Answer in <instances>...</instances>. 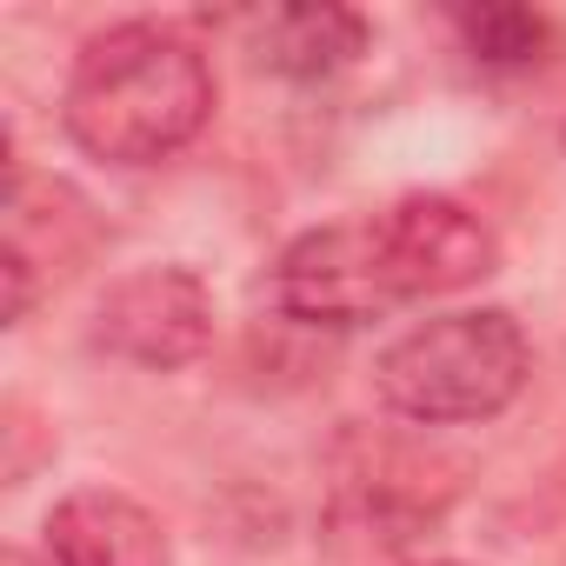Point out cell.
I'll return each mask as SVG.
<instances>
[{"label":"cell","mask_w":566,"mask_h":566,"mask_svg":"<svg viewBox=\"0 0 566 566\" xmlns=\"http://www.w3.org/2000/svg\"><path fill=\"white\" fill-rule=\"evenodd\" d=\"M61 120L67 140L94 160L154 167L213 120V67L180 28L160 21L107 28L74 54Z\"/></svg>","instance_id":"1"},{"label":"cell","mask_w":566,"mask_h":566,"mask_svg":"<svg viewBox=\"0 0 566 566\" xmlns=\"http://www.w3.org/2000/svg\"><path fill=\"white\" fill-rule=\"evenodd\" d=\"M526 374H533V347L520 321L506 307H467V314L407 327L380 354L374 387L413 427H473L506 413Z\"/></svg>","instance_id":"2"},{"label":"cell","mask_w":566,"mask_h":566,"mask_svg":"<svg viewBox=\"0 0 566 566\" xmlns=\"http://www.w3.org/2000/svg\"><path fill=\"white\" fill-rule=\"evenodd\" d=\"M407 301L413 294L400 280V260H394V240H387L380 213L307 227L273 260V307L287 321H301V327L354 334V327L387 321Z\"/></svg>","instance_id":"3"},{"label":"cell","mask_w":566,"mask_h":566,"mask_svg":"<svg viewBox=\"0 0 566 566\" xmlns=\"http://www.w3.org/2000/svg\"><path fill=\"white\" fill-rule=\"evenodd\" d=\"M94 340L147 374H174L213 340V294L193 266H134L94 307Z\"/></svg>","instance_id":"4"},{"label":"cell","mask_w":566,"mask_h":566,"mask_svg":"<svg viewBox=\"0 0 566 566\" xmlns=\"http://www.w3.org/2000/svg\"><path fill=\"white\" fill-rule=\"evenodd\" d=\"M101 247V220L94 207L67 187V180H41L28 167H14L8 180V321H28L34 294L48 280H67L87 253Z\"/></svg>","instance_id":"5"},{"label":"cell","mask_w":566,"mask_h":566,"mask_svg":"<svg viewBox=\"0 0 566 566\" xmlns=\"http://www.w3.org/2000/svg\"><path fill=\"white\" fill-rule=\"evenodd\" d=\"M387 240H394V260H400V280L413 301H433V294H460L473 280H486L500 266V240L493 227L447 200V193H407L380 213Z\"/></svg>","instance_id":"6"},{"label":"cell","mask_w":566,"mask_h":566,"mask_svg":"<svg viewBox=\"0 0 566 566\" xmlns=\"http://www.w3.org/2000/svg\"><path fill=\"white\" fill-rule=\"evenodd\" d=\"M48 566H174L167 526L114 493V486H81L48 513Z\"/></svg>","instance_id":"7"},{"label":"cell","mask_w":566,"mask_h":566,"mask_svg":"<svg viewBox=\"0 0 566 566\" xmlns=\"http://www.w3.org/2000/svg\"><path fill=\"white\" fill-rule=\"evenodd\" d=\"M247 34H253V61L266 74H280V81H334L374 41L367 14L340 8V0H294V8H266V14L247 21Z\"/></svg>","instance_id":"8"},{"label":"cell","mask_w":566,"mask_h":566,"mask_svg":"<svg viewBox=\"0 0 566 566\" xmlns=\"http://www.w3.org/2000/svg\"><path fill=\"white\" fill-rule=\"evenodd\" d=\"M453 34L486 74H526L553 54L559 28L539 8H513V0H486V8H453Z\"/></svg>","instance_id":"9"},{"label":"cell","mask_w":566,"mask_h":566,"mask_svg":"<svg viewBox=\"0 0 566 566\" xmlns=\"http://www.w3.org/2000/svg\"><path fill=\"white\" fill-rule=\"evenodd\" d=\"M8 566H34V559H28V553H8Z\"/></svg>","instance_id":"10"},{"label":"cell","mask_w":566,"mask_h":566,"mask_svg":"<svg viewBox=\"0 0 566 566\" xmlns=\"http://www.w3.org/2000/svg\"><path fill=\"white\" fill-rule=\"evenodd\" d=\"M420 566H460V559H420Z\"/></svg>","instance_id":"11"}]
</instances>
